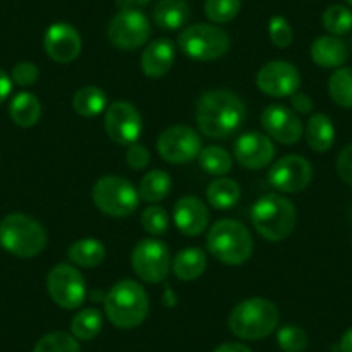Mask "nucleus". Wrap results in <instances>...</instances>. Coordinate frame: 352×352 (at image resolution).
<instances>
[{
  "label": "nucleus",
  "instance_id": "1",
  "mask_svg": "<svg viewBox=\"0 0 352 352\" xmlns=\"http://www.w3.org/2000/svg\"><path fill=\"white\" fill-rule=\"evenodd\" d=\"M242 99L228 90H209L202 94L195 107L199 131L208 138H228L245 120Z\"/></svg>",
  "mask_w": 352,
  "mask_h": 352
},
{
  "label": "nucleus",
  "instance_id": "2",
  "mask_svg": "<svg viewBox=\"0 0 352 352\" xmlns=\"http://www.w3.org/2000/svg\"><path fill=\"white\" fill-rule=\"evenodd\" d=\"M104 311L111 323L121 330L140 327L148 314V296L135 280L114 283L104 299Z\"/></svg>",
  "mask_w": 352,
  "mask_h": 352
},
{
  "label": "nucleus",
  "instance_id": "3",
  "mask_svg": "<svg viewBox=\"0 0 352 352\" xmlns=\"http://www.w3.org/2000/svg\"><path fill=\"white\" fill-rule=\"evenodd\" d=\"M278 307L264 297H250L232 309L228 328L242 340H261L278 327Z\"/></svg>",
  "mask_w": 352,
  "mask_h": 352
},
{
  "label": "nucleus",
  "instance_id": "4",
  "mask_svg": "<svg viewBox=\"0 0 352 352\" xmlns=\"http://www.w3.org/2000/svg\"><path fill=\"white\" fill-rule=\"evenodd\" d=\"M250 219L263 239L282 242L292 235L297 223V211L292 202L278 194H268L257 199L250 211Z\"/></svg>",
  "mask_w": 352,
  "mask_h": 352
},
{
  "label": "nucleus",
  "instance_id": "5",
  "mask_svg": "<svg viewBox=\"0 0 352 352\" xmlns=\"http://www.w3.org/2000/svg\"><path fill=\"white\" fill-rule=\"evenodd\" d=\"M45 228L25 212H11L0 221V245L23 259L38 256L47 247Z\"/></svg>",
  "mask_w": 352,
  "mask_h": 352
},
{
  "label": "nucleus",
  "instance_id": "6",
  "mask_svg": "<svg viewBox=\"0 0 352 352\" xmlns=\"http://www.w3.org/2000/svg\"><path fill=\"white\" fill-rule=\"evenodd\" d=\"M208 250L228 266H240L252 256L254 240L245 225L236 219H219L208 233Z\"/></svg>",
  "mask_w": 352,
  "mask_h": 352
},
{
  "label": "nucleus",
  "instance_id": "7",
  "mask_svg": "<svg viewBox=\"0 0 352 352\" xmlns=\"http://www.w3.org/2000/svg\"><path fill=\"white\" fill-rule=\"evenodd\" d=\"M94 204L100 212L111 218H126L138 208V188H135L126 178L116 175H106L97 180L92 188Z\"/></svg>",
  "mask_w": 352,
  "mask_h": 352
},
{
  "label": "nucleus",
  "instance_id": "8",
  "mask_svg": "<svg viewBox=\"0 0 352 352\" xmlns=\"http://www.w3.org/2000/svg\"><path fill=\"white\" fill-rule=\"evenodd\" d=\"M178 47L187 57L195 60H216L230 49V36L216 25H190L178 36Z\"/></svg>",
  "mask_w": 352,
  "mask_h": 352
},
{
  "label": "nucleus",
  "instance_id": "9",
  "mask_svg": "<svg viewBox=\"0 0 352 352\" xmlns=\"http://www.w3.org/2000/svg\"><path fill=\"white\" fill-rule=\"evenodd\" d=\"M47 292L63 309H78L87 297V283L74 264L60 263L47 275Z\"/></svg>",
  "mask_w": 352,
  "mask_h": 352
},
{
  "label": "nucleus",
  "instance_id": "10",
  "mask_svg": "<svg viewBox=\"0 0 352 352\" xmlns=\"http://www.w3.org/2000/svg\"><path fill=\"white\" fill-rule=\"evenodd\" d=\"M171 254L166 243L157 239L140 240L131 250V268L147 283H159L171 272Z\"/></svg>",
  "mask_w": 352,
  "mask_h": 352
},
{
  "label": "nucleus",
  "instance_id": "11",
  "mask_svg": "<svg viewBox=\"0 0 352 352\" xmlns=\"http://www.w3.org/2000/svg\"><path fill=\"white\" fill-rule=\"evenodd\" d=\"M151 23L142 11H118L107 26V38L116 49L135 50L151 38Z\"/></svg>",
  "mask_w": 352,
  "mask_h": 352
},
{
  "label": "nucleus",
  "instance_id": "12",
  "mask_svg": "<svg viewBox=\"0 0 352 352\" xmlns=\"http://www.w3.org/2000/svg\"><path fill=\"white\" fill-rule=\"evenodd\" d=\"M202 151L201 135L190 126L175 124L159 135L157 152L169 164H185L199 157Z\"/></svg>",
  "mask_w": 352,
  "mask_h": 352
},
{
  "label": "nucleus",
  "instance_id": "13",
  "mask_svg": "<svg viewBox=\"0 0 352 352\" xmlns=\"http://www.w3.org/2000/svg\"><path fill=\"white\" fill-rule=\"evenodd\" d=\"M313 180V166L302 155L290 154L278 159L268 173L273 188L283 194H299Z\"/></svg>",
  "mask_w": 352,
  "mask_h": 352
},
{
  "label": "nucleus",
  "instance_id": "14",
  "mask_svg": "<svg viewBox=\"0 0 352 352\" xmlns=\"http://www.w3.org/2000/svg\"><path fill=\"white\" fill-rule=\"evenodd\" d=\"M104 128L106 133L114 144L131 145L140 138L142 116L133 104L126 100H116L106 109V118H104Z\"/></svg>",
  "mask_w": 352,
  "mask_h": 352
},
{
  "label": "nucleus",
  "instance_id": "15",
  "mask_svg": "<svg viewBox=\"0 0 352 352\" xmlns=\"http://www.w3.org/2000/svg\"><path fill=\"white\" fill-rule=\"evenodd\" d=\"M256 85L264 96L282 99L299 92L300 74L297 67L287 60H272L257 71Z\"/></svg>",
  "mask_w": 352,
  "mask_h": 352
},
{
  "label": "nucleus",
  "instance_id": "16",
  "mask_svg": "<svg viewBox=\"0 0 352 352\" xmlns=\"http://www.w3.org/2000/svg\"><path fill=\"white\" fill-rule=\"evenodd\" d=\"M261 124L270 138L285 145L297 144L304 135L300 118L282 104H273L266 107L261 114Z\"/></svg>",
  "mask_w": 352,
  "mask_h": 352
},
{
  "label": "nucleus",
  "instance_id": "17",
  "mask_svg": "<svg viewBox=\"0 0 352 352\" xmlns=\"http://www.w3.org/2000/svg\"><path fill=\"white\" fill-rule=\"evenodd\" d=\"M43 49L54 63H73L81 52V35L67 23H54L43 36Z\"/></svg>",
  "mask_w": 352,
  "mask_h": 352
},
{
  "label": "nucleus",
  "instance_id": "18",
  "mask_svg": "<svg viewBox=\"0 0 352 352\" xmlns=\"http://www.w3.org/2000/svg\"><path fill=\"white\" fill-rule=\"evenodd\" d=\"M236 162L247 169H263L272 164L275 157V145L268 135L247 131L240 135L233 147Z\"/></svg>",
  "mask_w": 352,
  "mask_h": 352
},
{
  "label": "nucleus",
  "instance_id": "19",
  "mask_svg": "<svg viewBox=\"0 0 352 352\" xmlns=\"http://www.w3.org/2000/svg\"><path fill=\"white\" fill-rule=\"evenodd\" d=\"M173 221L185 236L202 235L209 223L208 206L195 195H185L175 204Z\"/></svg>",
  "mask_w": 352,
  "mask_h": 352
},
{
  "label": "nucleus",
  "instance_id": "20",
  "mask_svg": "<svg viewBox=\"0 0 352 352\" xmlns=\"http://www.w3.org/2000/svg\"><path fill=\"white\" fill-rule=\"evenodd\" d=\"M176 50L175 43L169 38H157L148 43L142 52L140 66L145 76L162 78L171 71L175 64Z\"/></svg>",
  "mask_w": 352,
  "mask_h": 352
},
{
  "label": "nucleus",
  "instance_id": "21",
  "mask_svg": "<svg viewBox=\"0 0 352 352\" xmlns=\"http://www.w3.org/2000/svg\"><path fill=\"white\" fill-rule=\"evenodd\" d=\"M309 52L313 63L324 69H337L349 59V47L344 40L333 35L318 36L311 43Z\"/></svg>",
  "mask_w": 352,
  "mask_h": 352
},
{
  "label": "nucleus",
  "instance_id": "22",
  "mask_svg": "<svg viewBox=\"0 0 352 352\" xmlns=\"http://www.w3.org/2000/svg\"><path fill=\"white\" fill-rule=\"evenodd\" d=\"M152 19L161 30L175 32L188 23L190 8L185 0H159L152 11Z\"/></svg>",
  "mask_w": 352,
  "mask_h": 352
},
{
  "label": "nucleus",
  "instance_id": "23",
  "mask_svg": "<svg viewBox=\"0 0 352 352\" xmlns=\"http://www.w3.org/2000/svg\"><path fill=\"white\" fill-rule=\"evenodd\" d=\"M208 268V257L204 250L199 247H188V249L180 250L171 261V272L175 273L176 278L184 282H192L204 275Z\"/></svg>",
  "mask_w": 352,
  "mask_h": 352
},
{
  "label": "nucleus",
  "instance_id": "24",
  "mask_svg": "<svg viewBox=\"0 0 352 352\" xmlns=\"http://www.w3.org/2000/svg\"><path fill=\"white\" fill-rule=\"evenodd\" d=\"M67 257L78 268H96L106 259V247L97 239H81L71 243Z\"/></svg>",
  "mask_w": 352,
  "mask_h": 352
},
{
  "label": "nucleus",
  "instance_id": "25",
  "mask_svg": "<svg viewBox=\"0 0 352 352\" xmlns=\"http://www.w3.org/2000/svg\"><path fill=\"white\" fill-rule=\"evenodd\" d=\"M307 145L314 152L330 151L335 142V128L327 114H313L306 126Z\"/></svg>",
  "mask_w": 352,
  "mask_h": 352
},
{
  "label": "nucleus",
  "instance_id": "26",
  "mask_svg": "<svg viewBox=\"0 0 352 352\" xmlns=\"http://www.w3.org/2000/svg\"><path fill=\"white\" fill-rule=\"evenodd\" d=\"M206 194H208V202L212 208L226 211V209H232L239 204L242 192H240V185L235 180L226 178V176H219L209 184Z\"/></svg>",
  "mask_w": 352,
  "mask_h": 352
},
{
  "label": "nucleus",
  "instance_id": "27",
  "mask_svg": "<svg viewBox=\"0 0 352 352\" xmlns=\"http://www.w3.org/2000/svg\"><path fill=\"white\" fill-rule=\"evenodd\" d=\"M9 114H11V120L18 126H35L40 121V116H42V104H40L38 97H35L33 94L19 92L12 99L11 107H9Z\"/></svg>",
  "mask_w": 352,
  "mask_h": 352
},
{
  "label": "nucleus",
  "instance_id": "28",
  "mask_svg": "<svg viewBox=\"0 0 352 352\" xmlns=\"http://www.w3.org/2000/svg\"><path fill=\"white\" fill-rule=\"evenodd\" d=\"M173 182L171 176L162 169H152L147 175H144L140 185H138V195L142 201L148 204H155L166 199L171 192Z\"/></svg>",
  "mask_w": 352,
  "mask_h": 352
},
{
  "label": "nucleus",
  "instance_id": "29",
  "mask_svg": "<svg viewBox=\"0 0 352 352\" xmlns=\"http://www.w3.org/2000/svg\"><path fill=\"white\" fill-rule=\"evenodd\" d=\"M74 113L83 118H96L107 109V96L99 87H83L73 97Z\"/></svg>",
  "mask_w": 352,
  "mask_h": 352
},
{
  "label": "nucleus",
  "instance_id": "30",
  "mask_svg": "<svg viewBox=\"0 0 352 352\" xmlns=\"http://www.w3.org/2000/svg\"><path fill=\"white\" fill-rule=\"evenodd\" d=\"M104 324V316L99 309L87 307L76 313L71 320V335L78 340H92L100 333Z\"/></svg>",
  "mask_w": 352,
  "mask_h": 352
},
{
  "label": "nucleus",
  "instance_id": "31",
  "mask_svg": "<svg viewBox=\"0 0 352 352\" xmlns=\"http://www.w3.org/2000/svg\"><path fill=\"white\" fill-rule=\"evenodd\" d=\"M328 94L337 106L352 109V67H337L328 80Z\"/></svg>",
  "mask_w": 352,
  "mask_h": 352
},
{
  "label": "nucleus",
  "instance_id": "32",
  "mask_svg": "<svg viewBox=\"0 0 352 352\" xmlns=\"http://www.w3.org/2000/svg\"><path fill=\"white\" fill-rule=\"evenodd\" d=\"M199 164L204 169L208 175L211 176H226L232 169V155L225 151L223 147H216V145H209L204 147L199 154Z\"/></svg>",
  "mask_w": 352,
  "mask_h": 352
},
{
  "label": "nucleus",
  "instance_id": "33",
  "mask_svg": "<svg viewBox=\"0 0 352 352\" xmlns=\"http://www.w3.org/2000/svg\"><path fill=\"white\" fill-rule=\"evenodd\" d=\"M321 23L330 35L342 36L352 30V11L345 6L333 4L324 9Z\"/></svg>",
  "mask_w": 352,
  "mask_h": 352
},
{
  "label": "nucleus",
  "instance_id": "34",
  "mask_svg": "<svg viewBox=\"0 0 352 352\" xmlns=\"http://www.w3.org/2000/svg\"><path fill=\"white\" fill-rule=\"evenodd\" d=\"M33 352H81L78 338L66 331H52L40 338Z\"/></svg>",
  "mask_w": 352,
  "mask_h": 352
},
{
  "label": "nucleus",
  "instance_id": "35",
  "mask_svg": "<svg viewBox=\"0 0 352 352\" xmlns=\"http://www.w3.org/2000/svg\"><path fill=\"white\" fill-rule=\"evenodd\" d=\"M242 2L240 0H206L204 11L209 21L214 25H225L236 18Z\"/></svg>",
  "mask_w": 352,
  "mask_h": 352
},
{
  "label": "nucleus",
  "instance_id": "36",
  "mask_svg": "<svg viewBox=\"0 0 352 352\" xmlns=\"http://www.w3.org/2000/svg\"><path fill=\"white\" fill-rule=\"evenodd\" d=\"M276 342H278L280 349L283 352H304L309 344L307 333L297 324H287V327L280 328L278 335H276Z\"/></svg>",
  "mask_w": 352,
  "mask_h": 352
},
{
  "label": "nucleus",
  "instance_id": "37",
  "mask_svg": "<svg viewBox=\"0 0 352 352\" xmlns=\"http://www.w3.org/2000/svg\"><path fill=\"white\" fill-rule=\"evenodd\" d=\"M142 226L148 235L161 236L169 228V216L161 206H148L142 212Z\"/></svg>",
  "mask_w": 352,
  "mask_h": 352
},
{
  "label": "nucleus",
  "instance_id": "38",
  "mask_svg": "<svg viewBox=\"0 0 352 352\" xmlns=\"http://www.w3.org/2000/svg\"><path fill=\"white\" fill-rule=\"evenodd\" d=\"M270 40L278 49H287L294 40V32L290 23L283 16H273L268 23Z\"/></svg>",
  "mask_w": 352,
  "mask_h": 352
},
{
  "label": "nucleus",
  "instance_id": "39",
  "mask_svg": "<svg viewBox=\"0 0 352 352\" xmlns=\"http://www.w3.org/2000/svg\"><path fill=\"white\" fill-rule=\"evenodd\" d=\"M38 76V67H36V64L30 63V60H23V63L16 64L11 73L12 83L19 85V87H32V85L36 83Z\"/></svg>",
  "mask_w": 352,
  "mask_h": 352
},
{
  "label": "nucleus",
  "instance_id": "40",
  "mask_svg": "<svg viewBox=\"0 0 352 352\" xmlns=\"http://www.w3.org/2000/svg\"><path fill=\"white\" fill-rule=\"evenodd\" d=\"M126 162L131 169H144L151 162V152L142 144H131L126 148Z\"/></svg>",
  "mask_w": 352,
  "mask_h": 352
},
{
  "label": "nucleus",
  "instance_id": "41",
  "mask_svg": "<svg viewBox=\"0 0 352 352\" xmlns=\"http://www.w3.org/2000/svg\"><path fill=\"white\" fill-rule=\"evenodd\" d=\"M337 173L342 180L352 187V144L342 148L337 157Z\"/></svg>",
  "mask_w": 352,
  "mask_h": 352
},
{
  "label": "nucleus",
  "instance_id": "42",
  "mask_svg": "<svg viewBox=\"0 0 352 352\" xmlns=\"http://www.w3.org/2000/svg\"><path fill=\"white\" fill-rule=\"evenodd\" d=\"M290 106H292L294 113L297 114H309L314 109L313 99L302 92H296L290 96Z\"/></svg>",
  "mask_w": 352,
  "mask_h": 352
},
{
  "label": "nucleus",
  "instance_id": "43",
  "mask_svg": "<svg viewBox=\"0 0 352 352\" xmlns=\"http://www.w3.org/2000/svg\"><path fill=\"white\" fill-rule=\"evenodd\" d=\"M12 92V80L6 71L0 69V104L4 102Z\"/></svg>",
  "mask_w": 352,
  "mask_h": 352
},
{
  "label": "nucleus",
  "instance_id": "44",
  "mask_svg": "<svg viewBox=\"0 0 352 352\" xmlns=\"http://www.w3.org/2000/svg\"><path fill=\"white\" fill-rule=\"evenodd\" d=\"M148 2H152V0H116V8L120 11H128V9L138 11L140 8H145Z\"/></svg>",
  "mask_w": 352,
  "mask_h": 352
},
{
  "label": "nucleus",
  "instance_id": "45",
  "mask_svg": "<svg viewBox=\"0 0 352 352\" xmlns=\"http://www.w3.org/2000/svg\"><path fill=\"white\" fill-rule=\"evenodd\" d=\"M212 352H252L247 345L239 344V342H226V344L218 345Z\"/></svg>",
  "mask_w": 352,
  "mask_h": 352
},
{
  "label": "nucleus",
  "instance_id": "46",
  "mask_svg": "<svg viewBox=\"0 0 352 352\" xmlns=\"http://www.w3.org/2000/svg\"><path fill=\"white\" fill-rule=\"evenodd\" d=\"M340 352H352V328H349L340 338Z\"/></svg>",
  "mask_w": 352,
  "mask_h": 352
},
{
  "label": "nucleus",
  "instance_id": "47",
  "mask_svg": "<svg viewBox=\"0 0 352 352\" xmlns=\"http://www.w3.org/2000/svg\"><path fill=\"white\" fill-rule=\"evenodd\" d=\"M345 2H347L349 6H352V0H345Z\"/></svg>",
  "mask_w": 352,
  "mask_h": 352
},
{
  "label": "nucleus",
  "instance_id": "48",
  "mask_svg": "<svg viewBox=\"0 0 352 352\" xmlns=\"http://www.w3.org/2000/svg\"><path fill=\"white\" fill-rule=\"evenodd\" d=\"M351 49H352V40H351Z\"/></svg>",
  "mask_w": 352,
  "mask_h": 352
},
{
  "label": "nucleus",
  "instance_id": "49",
  "mask_svg": "<svg viewBox=\"0 0 352 352\" xmlns=\"http://www.w3.org/2000/svg\"><path fill=\"white\" fill-rule=\"evenodd\" d=\"M351 218H352V211H351Z\"/></svg>",
  "mask_w": 352,
  "mask_h": 352
}]
</instances>
